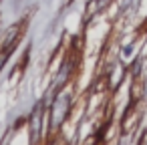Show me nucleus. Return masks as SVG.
I'll use <instances>...</instances> for the list:
<instances>
[{
  "instance_id": "f257e3e1",
  "label": "nucleus",
  "mask_w": 147,
  "mask_h": 145,
  "mask_svg": "<svg viewBox=\"0 0 147 145\" xmlns=\"http://www.w3.org/2000/svg\"><path fill=\"white\" fill-rule=\"evenodd\" d=\"M107 2H109V0H95V2L89 6V12H101L107 6Z\"/></svg>"
}]
</instances>
